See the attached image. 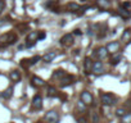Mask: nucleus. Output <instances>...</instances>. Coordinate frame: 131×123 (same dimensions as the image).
I'll list each match as a JSON object with an SVG mask.
<instances>
[{
    "label": "nucleus",
    "mask_w": 131,
    "mask_h": 123,
    "mask_svg": "<svg viewBox=\"0 0 131 123\" xmlns=\"http://www.w3.org/2000/svg\"><path fill=\"white\" fill-rule=\"evenodd\" d=\"M59 42H60V45H63V46H71V45L73 44V35L66 33L64 36L60 37Z\"/></svg>",
    "instance_id": "2"
},
{
    "label": "nucleus",
    "mask_w": 131,
    "mask_h": 123,
    "mask_svg": "<svg viewBox=\"0 0 131 123\" xmlns=\"http://www.w3.org/2000/svg\"><path fill=\"white\" fill-rule=\"evenodd\" d=\"M48 96L49 97H57L58 96V92H57L54 86H49L48 87Z\"/></svg>",
    "instance_id": "21"
},
{
    "label": "nucleus",
    "mask_w": 131,
    "mask_h": 123,
    "mask_svg": "<svg viewBox=\"0 0 131 123\" xmlns=\"http://www.w3.org/2000/svg\"><path fill=\"white\" fill-rule=\"evenodd\" d=\"M81 101L86 105H91L93 104V95L89 92V91H82L81 92V96H80Z\"/></svg>",
    "instance_id": "7"
},
{
    "label": "nucleus",
    "mask_w": 131,
    "mask_h": 123,
    "mask_svg": "<svg viewBox=\"0 0 131 123\" xmlns=\"http://www.w3.org/2000/svg\"><path fill=\"white\" fill-rule=\"evenodd\" d=\"M118 49H119V44H118V42H116V41L109 42V44L107 45V51H108V53H111V54L117 53V51H118Z\"/></svg>",
    "instance_id": "13"
},
{
    "label": "nucleus",
    "mask_w": 131,
    "mask_h": 123,
    "mask_svg": "<svg viewBox=\"0 0 131 123\" xmlns=\"http://www.w3.org/2000/svg\"><path fill=\"white\" fill-rule=\"evenodd\" d=\"M100 100H102V104L103 105H107V106H111V105H114L117 99L114 95L112 94H102L100 95Z\"/></svg>",
    "instance_id": "1"
},
{
    "label": "nucleus",
    "mask_w": 131,
    "mask_h": 123,
    "mask_svg": "<svg viewBox=\"0 0 131 123\" xmlns=\"http://www.w3.org/2000/svg\"><path fill=\"white\" fill-rule=\"evenodd\" d=\"M40 59H41V58H40L39 55H36V56H34V58L28 59V63H30V67H31V66H34V64H36V63H37V61H39Z\"/></svg>",
    "instance_id": "25"
},
{
    "label": "nucleus",
    "mask_w": 131,
    "mask_h": 123,
    "mask_svg": "<svg viewBox=\"0 0 131 123\" xmlns=\"http://www.w3.org/2000/svg\"><path fill=\"white\" fill-rule=\"evenodd\" d=\"M77 108H79L81 112H85V110H86V104H84V103L80 100V101L77 103Z\"/></svg>",
    "instance_id": "26"
},
{
    "label": "nucleus",
    "mask_w": 131,
    "mask_h": 123,
    "mask_svg": "<svg viewBox=\"0 0 131 123\" xmlns=\"http://www.w3.org/2000/svg\"><path fill=\"white\" fill-rule=\"evenodd\" d=\"M34 110H40L42 108V97L41 95H35L32 99V104H31Z\"/></svg>",
    "instance_id": "4"
},
{
    "label": "nucleus",
    "mask_w": 131,
    "mask_h": 123,
    "mask_svg": "<svg viewBox=\"0 0 131 123\" xmlns=\"http://www.w3.org/2000/svg\"><path fill=\"white\" fill-rule=\"evenodd\" d=\"M45 37H46L45 32H37V40H44Z\"/></svg>",
    "instance_id": "29"
},
{
    "label": "nucleus",
    "mask_w": 131,
    "mask_h": 123,
    "mask_svg": "<svg viewBox=\"0 0 131 123\" xmlns=\"http://www.w3.org/2000/svg\"><path fill=\"white\" fill-rule=\"evenodd\" d=\"M88 9H89V7H88V5H86V7H82V8H80V9L77 10V14H79V16H82Z\"/></svg>",
    "instance_id": "27"
},
{
    "label": "nucleus",
    "mask_w": 131,
    "mask_h": 123,
    "mask_svg": "<svg viewBox=\"0 0 131 123\" xmlns=\"http://www.w3.org/2000/svg\"><path fill=\"white\" fill-rule=\"evenodd\" d=\"M45 7L48 9H50L51 12H54V13H59L60 12L59 10V2H58V0H49V2L45 4Z\"/></svg>",
    "instance_id": "6"
},
{
    "label": "nucleus",
    "mask_w": 131,
    "mask_h": 123,
    "mask_svg": "<svg viewBox=\"0 0 131 123\" xmlns=\"http://www.w3.org/2000/svg\"><path fill=\"white\" fill-rule=\"evenodd\" d=\"M125 106H126V108H130V109H131V101H126Z\"/></svg>",
    "instance_id": "35"
},
{
    "label": "nucleus",
    "mask_w": 131,
    "mask_h": 123,
    "mask_svg": "<svg viewBox=\"0 0 131 123\" xmlns=\"http://www.w3.org/2000/svg\"><path fill=\"white\" fill-rule=\"evenodd\" d=\"M72 35H76V36H80V35H82V31L77 28V30H75V31H73V33H72Z\"/></svg>",
    "instance_id": "33"
},
{
    "label": "nucleus",
    "mask_w": 131,
    "mask_h": 123,
    "mask_svg": "<svg viewBox=\"0 0 131 123\" xmlns=\"http://www.w3.org/2000/svg\"><path fill=\"white\" fill-rule=\"evenodd\" d=\"M27 41H37V32L36 31H31L27 36Z\"/></svg>",
    "instance_id": "23"
},
{
    "label": "nucleus",
    "mask_w": 131,
    "mask_h": 123,
    "mask_svg": "<svg viewBox=\"0 0 131 123\" xmlns=\"http://www.w3.org/2000/svg\"><path fill=\"white\" fill-rule=\"evenodd\" d=\"M16 41H17V35L13 33V32H10L9 36H8V41H7L5 44H3V45H0V49H2V47H7V46H10V45L16 44Z\"/></svg>",
    "instance_id": "11"
},
{
    "label": "nucleus",
    "mask_w": 131,
    "mask_h": 123,
    "mask_svg": "<svg viewBox=\"0 0 131 123\" xmlns=\"http://www.w3.org/2000/svg\"><path fill=\"white\" fill-rule=\"evenodd\" d=\"M31 85H32L34 87H42V86H45V81H44L42 78H40L39 76H32V78H31Z\"/></svg>",
    "instance_id": "9"
},
{
    "label": "nucleus",
    "mask_w": 131,
    "mask_h": 123,
    "mask_svg": "<svg viewBox=\"0 0 131 123\" xmlns=\"http://www.w3.org/2000/svg\"><path fill=\"white\" fill-rule=\"evenodd\" d=\"M25 47H26L25 45H19V46H18V50H22V49H25Z\"/></svg>",
    "instance_id": "36"
},
{
    "label": "nucleus",
    "mask_w": 131,
    "mask_h": 123,
    "mask_svg": "<svg viewBox=\"0 0 131 123\" xmlns=\"http://www.w3.org/2000/svg\"><path fill=\"white\" fill-rule=\"evenodd\" d=\"M59 81H60V82H59V83H60V87H67V86H71V85L73 83L75 77L71 76V75H66V76L62 77Z\"/></svg>",
    "instance_id": "3"
},
{
    "label": "nucleus",
    "mask_w": 131,
    "mask_h": 123,
    "mask_svg": "<svg viewBox=\"0 0 131 123\" xmlns=\"http://www.w3.org/2000/svg\"><path fill=\"white\" fill-rule=\"evenodd\" d=\"M84 68H85V72L86 73H90L91 72V68H93V61L90 58H85V61H84Z\"/></svg>",
    "instance_id": "16"
},
{
    "label": "nucleus",
    "mask_w": 131,
    "mask_h": 123,
    "mask_svg": "<svg viewBox=\"0 0 131 123\" xmlns=\"http://www.w3.org/2000/svg\"><path fill=\"white\" fill-rule=\"evenodd\" d=\"M5 8V0H0V13H2Z\"/></svg>",
    "instance_id": "31"
},
{
    "label": "nucleus",
    "mask_w": 131,
    "mask_h": 123,
    "mask_svg": "<svg viewBox=\"0 0 131 123\" xmlns=\"http://www.w3.org/2000/svg\"><path fill=\"white\" fill-rule=\"evenodd\" d=\"M91 71L95 73V75H99V73H102L103 72V63L100 60H96V61H94L93 63V68H91Z\"/></svg>",
    "instance_id": "12"
},
{
    "label": "nucleus",
    "mask_w": 131,
    "mask_h": 123,
    "mask_svg": "<svg viewBox=\"0 0 131 123\" xmlns=\"http://www.w3.org/2000/svg\"><path fill=\"white\" fill-rule=\"evenodd\" d=\"M109 2L111 0H96V5L102 9H105L109 7Z\"/></svg>",
    "instance_id": "18"
},
{
    "label": "nucleus",
    "mask_w": 131,
    "mask_h": 123,
    "mask_svg": "<svg viewBox=\"0 0 131 123\" xmlns=\"http://www.w3.org/2000/svg\"><path fill=\"white\" fill-rule=\"evenodd\" d=\"M57 56V53L55 51H50V53H46L44 56H42V60L45 61V63H50V61H53Z\"/></svg>",
    "instance_id": "14"
},
{
    "label": "nucleus",
    "mask_w": 131,
    "mask_h": 123,
    "mask_svg": "<svg viewBox=\"0 0 131 123\" xmlns=\"http://www.w3.org/2000/svg\"><path fill=\"white\" fill-rule=\"evenodd\" d=\"M130 35H131V31H130V30H125V32H123V35H122V40L128 39V37H130Z\"/></svg>",
    "instance_id": "28"
},
{
    "label": "nucleus",
    "mask_w": 131,
    "mask_h": 123,
    "mask_svg": "<svg viewBox=\"0 0 131 123\" xmlns=\"http://www.w3.org/2000/svg\"><path fill=\"white\" fill-rule=\"evenodd\" d=\"M67 8L70 9V12H72V13H77V10L80 9V5H79L77 3H70V4L67 5Z\"/></svg>",
    "instance_id": "20"
},
{
    "label": "nucleus",
    "mask_w": 131,
    "mask_h": 123,
    "mask_svg": "<svg viewBox=\"0 0 131 123\" xmlns=\"http://www.w3.org/2000/svg\"><path fill=\"white\" fill-rule=\"evenodd\" d=\"M91 115H93V123H98V120H99L98 114L96 113H91Z\"/></svg>",
    "instance_id": "30"
},
{
    "label": "nucleus",
    "mask_w": 131,
    "mask_h": 123,
    "mask_svg": "<svg viewBox=\"0 0 131 123\" xmlns=\"http://www.w3.org/2000/svg\"><path fill=\"white\" fill-rule=\"evenodd\" d=\"M126 114H127V110H126V108H118V109L116 110V115H117V117H119V118L125 117Z\"/></svg>",
    "instance_id": "24"
},
{
    "label": "nucleus",
    "mask_w": 131,
    "mask_h": 123,
    "mask_svg": "<svg viewBox=\"0 0 131 123\" xmlns=\"http://www.w3.org/2000/svg\"><path fill=\"white\" fill-rule=\"evenodd\" d=\"M66 75H67V73H66L63 69H57L54 73H53V78H57V80H60L62 77H64Z\"/></svg>",
    "instance_id": "19"
},
{
    "label": "nucleus",
    "mask_w": 131,
    "mask_h": 123,
    "mask_svg": "<svg viewBox=\"0 0 131 123\" xmlns=\"http://www.w3.org/2000/svg\"><path fill=\"white\" fill-rule=\"evenodd\" d=\"M121 59H122V54L121 53H113L111 59H109V63H111V66H117L121 61Z\"/></svg>",
    "instance_id": "10"
},
{
    "label": "nucleus",
    "mask_w": 131,
    "mask_h": 123,
    "mask_svg": "<svg viewBox=\"0 0 131 123\" xmlns=\"http://www.w3.org/2000/svg\"><path fill=\"white\" fill-rule=\"evenodd\" d=\"M94 56H96L98 59H104V58H107V55H108V51H107V47H98L95 51H94V54H93Z\"/></svg>",
    "instance_id": "8"
},
{
    "label": "nucleus",
    "mask_w": 131,
    "mask_h": 123,
    "mask_svg": "<svg viewBox=\"0 0 131 123\" xmlns=\"http://www.w3.org/2000/svg\"><path fill=\"white\" fill-rule=\"evenodd\" d=\"M122 8H125V9H128L130 7H131V3L130 2H125V3H122V5H121Z\"/></svg>",
    "instance_id": "32"
},
{
    "label": "nucleus",
    "mask_w": 131,
    "mask_h": 123,
    "mask_svg": "<svg viewBox=\"0 0 131 123\" xmlns=\"http://www.w3.org/2000/svg\"><path fill=\"white\" fill-rule=\"evenodd\" d=\"M118 14L123 18V19H128L130 17H131V12L128 10V9H125V8H119V10H118Z\"/></svg>",
    "instance_id": "17"
},
{
    "label": "nucleus",
    "mask_w": 131,
    "mask_h": 123,
    "mask_svg": "<svg viewBox=\"0 0 131 123\" xmlns=\"http://www.w3.org/2000/svg\"><path fill=\"white\" fill-rule=\"evenodd\" d=\"M9 80L12 81V82H19V80H21V73L18 72V71H12L10 73H9Z\"/></svg>",
    "instance_id": "15"
},
{
    "label": "nucleus",
    "mask_w": 131,
    "mask_h": 123,
    "mask_svg": "<svg viewBox=\"0 0 131 123\" xmlns=\"http://www.w3.org/2000/svg\"><path fill=\"white\" fill-rule=\"evenodd\" d=\"M59 119V115L55 110H50L48 113H45V120H48L49 123H57Z\"/></svg>",
    "instance_id": "5"
},
{
    "label": "nucleus",
    "mask_w": 131,
    "mask_h": 123,
    "mask_svg": "<svg viewBox=\"0 0 131 123\" xmlns=\"http://www.w3.org/2000/svg\"><path fill=\"white\" fill-rule=\"evenodd\" d=\"M77 122H79V123H86V118H84V117L77 118Z\"/></svg>",
    "instance_id": "34"
},
{
    "label": "nucleus",
    "mask_w": 131,
    "mask_h": 123,
    "mask_svg": "<svg viewBox=\"0 0 131 123\" xmlns=\"http://www.w3.org/2000/svg\"><path fill=\"white\" fill-rule=\"evenodd\" d=\"M12 95H13V89H12V87H9V89H7V90L2 94V97H4L5 100H8V99H10V97H12Z\"/></svg>",
    "instance_id": "22"
},
{
    "label": "nucleus",
    "mask_w": 131,
    "mask_h": 123,
    "mask_svg": "<svg viewBox=\"0 0 131 123\" xmlns=\"http://www.w3.org/2000/svg\"><path fill=\"white\" fill-rule=\"evenodd\" d=\"M37 123H42V122H37Z\"/></svg>",
    "instance_id": "37"
}]
</instances>
